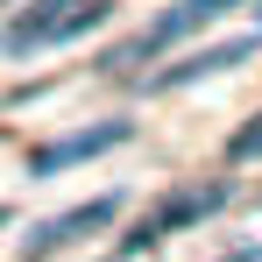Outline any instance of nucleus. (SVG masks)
I'll list each match as a JSON object with an SVG mask.
<instances>
[{"mask_svg": "<svg viewBox=\"0 0 262 262\" xmlns=\"http://www.w3.org/2000/svg\"><path fill=\"white\" fill-rule=\"evenodd\" d=\"M220 206H227V184H191V191H170V199H163V206H156V213H149L128 241H121V255H142V248L170 241L177 227H199V220L220 213Z\"/></svg>", "mask_w": 262, "mask_h": 262, "instance_id": "f257e3e1", "label": "nucleus"}, {"mask_svg": "<svg viewBox=\"0 0 262 262\" xmlns=\"http://www.w3.org/2000/svg\"><path fill=\"white\" fill-rule=\"evenodd\" d=\"M227 7H241V0H177L170 14H163V21H149V29H142V36H135V43L121 50V57H114V64H135V57H163V50H170V43H184L191 29L220 21Z\"/></svg>", "mask_w": 262, "mask_h": 262, "instance_id": "f03ea898", "label": "nucleus"}, {"mask_svg": "<svg viewBox=\"0 0 262 262\" xmlns=\"http://www.w3.org/2000/svg\"><path fill=\"white\" fill-rule=\"evenodd\" d=\"M128 135H135V121H99V128H78V135H64V142H50V149H36V156H29V177H57V170H71V163H92V156L121 149Z\"/></svg>", "mask_w": 262, "mask_h": 262, "instance_id": "7ed1b4c3", "label": "nucleus"}, {"mask_svg": "<svg viewBox=\"0 0 262 262\" xmlns=\"http://www.w3.org/2000/svg\"><path fill=\"white\" fill-rule=\"evenodd\" d=\"M114 213H121V199H114V191H106V199H92V206H71L64 220H50V227H36L21 255H29V262H50L57 248H71V241H85V234H99V227H106Z\"/></svg>", "mask_w": 262, "mask_h": 262, "instance_id": "20e7f679", "label": "nucleus"}, {"mask_svg": "<svg viewBox=\"0 0 262 262\" xmlns=\"http://www.w3.org/2000/svg\"><path fill=\"white\" fill-rule=\"evenodd\" d=\"M262 50V36H227V43H213V50H191L184 64H170L163 78H156V92H177V85H191V78H213V71H234V64H248Z\"/></svg>", "mask_w": 262, "mask_h": 262, "instance_id": "39448f33", "label": "nucleus"}, {"mask_svg": "<svg viewBox=\"0 0 262 262\" xmlns=\"http://www.w3.org/2000/svg\"><path fill=\"white\" fill-rule=\"evenodd\" d=\"M255 156H262V114H255L241 135H234V163H255Z\"/></svg>", "mask_w": 262, "mask_h": 262, "instance_id": "423d86ee", "label": "nucleus"}, {"mask_svg": "<svg viewBox=\"0 0 262 262\" xmlns=\"http://www.w3.org/2000/svg\"><path fill=\"white\" fill-rule=\"evenodd\" d=\"M0 227H7V206H0Z\"/></svg>", "mask_w": 262, "mask_h": 262, "instance_id": "0eeeda50", "label": "nucleus"}]
</instances>
